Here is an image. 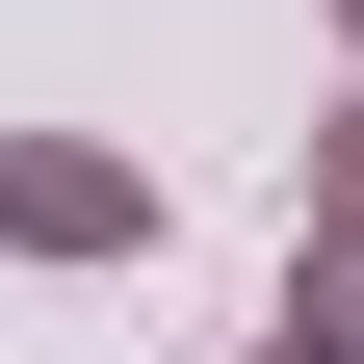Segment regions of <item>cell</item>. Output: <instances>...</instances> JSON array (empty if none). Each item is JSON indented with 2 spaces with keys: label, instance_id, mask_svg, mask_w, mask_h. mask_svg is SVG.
Wrapping results in <instances>:
<instances>
[{
  "label": "cell",
  "instance_id": "obj_3",
  "mask_svg": "<svg viewBox=\"0 0 364 364\" xmlns=\"http://www.w3.org/2000/svg\"><path fill=\"white\" fill-rule=\"evenodd\" d=\"M312 260H364V105L312 130Z\"/></svg>",
  "mask_w": 364,
  "mask_h": 364
},
{
  "label": "cell",
  "instance_id": "obj_4",
  "mask_svg": "<svg viewBox=\"0 0 364 364\" xmlns=\"http://www.w3.org/2000/svg\"><path fill=\"white\" fill-rule=\"evenodd\" d=\"M338 53H364V0H338Z\"/></svg>",
  "mask_w": 364,
  "mask_h": 364
},
{
  "label": "cell",
  "instance_id": "obj_2",
  "mask_svg": "<svg viewBox=\"0 0 364 364\" xmlns=\"http://www.w3.org/2000/svg\"><path fill=\"white\" fill-rule=\"evenodd\" d=\"M235 364H364V260H312V235H287V312H260Z\"/></svg>",
  "mask_w": 364,
  "mask_h": 364
},
{
  "label": "cell",
  "instance_id": "obj_1",
  "mask_svg": "<svg viewBox=\"0 0 364 364\" xmlns=\"http://www.w3.org/2000/svg\"><path fill=\"white\" fill-rule=\"evenodd\" d=\"M0 260H156V156H105V130H0Z\"/></svg>",
  "mask_w": 364,
  "mask_h": 364
}]
</instances>
